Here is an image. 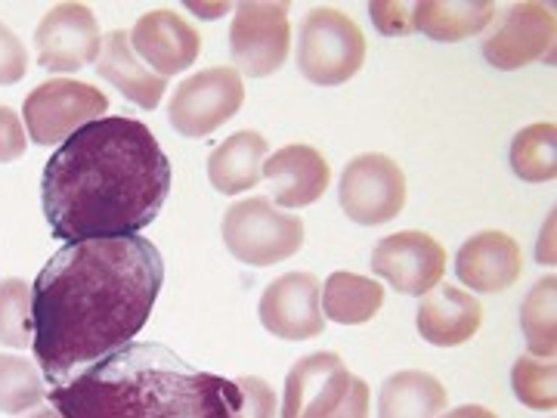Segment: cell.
I'll list each match as a JSON object with an SVG mask.
<instances>
[{
    "instance_id": "27",
    "label": "cell",
    "mask_w": 557,
    "mask_h": 418,
    "mask_svg": "<svg viewBox=\"0 0 557 418\" xmlns=\"http://www.w3.org/2000/svg\"><path fill=\"white\" fill-rule=\"evenodd\" d=\"M35 319H32V285L25 279H0V344L32 347Z\"/></svg>"
},
{
    "instance_id": "7",
    "label": "cell",
    "mask_w": 557,
    "mask_h": 418,
    "mask_svg": "<svg viewBox=\"0 0 557 418\" xmlns=\"http://www.w3.org/2000/svg\"><path fill=\"white\" fill-rule=\"evenodd\" d=\"M109 109L106 94L94 84L72 78H50L25 97L22 121L38 146H60L90 121H100Z\"/></svg>"
},
{
    "instance_id": "19",
    "label": "cell",
    "mask_w": 557,
    "mask_h": 418,
    "mask_svg": "<svg viewBox=\"0 0 557 418\" xmlns=\"http://www.w3.org/2000/svg\"><path fill=\"white\" fill-rule=\"evenodd\" d=\"M97 75L109 81L119 94H124V100H131L139 109H156L161 97L168 94V78L156 75L149 65L137 60V53L131 47V35L121 28L102 40Z\"/></svg>"
},
{
    "instance_id": "31",
    "label": "cell",
    "mask_w": 557,
    "mask_h": 418,
    "mask_svg": "<svg viewBox=\"0 0 557 418\" xmlns=\"http://www.w3.org/2000/svg\"><path fill=\"white\" fill-rule=\"evenodd\" d=\"M369 16L387 38L412 35V3H369Z\"/></svg>"
},
{
    "instance_id": "34",
    "label": "cell",
    "mask_w": 557,
    "mask_h": 418,
    "mask_svg": "<svg viewBox=\"0 0 557 418\" xmlns=\"http://www.w3.org/2000/svg\"><path fill=\"white\" fill-rule=\"evenodd\" d=\"M186 10L201 16V20H220V16H226L233 7H230V3H186Z\"/></svg>"
},
{
    "instance_id": "6",
    "label": "cell",
    "mask_w": 557,
    "mask_h": 418,
    "mask_svg": "<svg viewBox=\"0 0 557 418\" xmlns=\"http://www.w3.org/2000/svg\"><path fill=\"white\" fill-rule=\"evenodd\" d=\"M366 62V35L350 16L335 7L307 13L298 38V69L319 87H338L350 81Z\"/></svg>"
},
{
    "instance_id": "9",
    "label": "cell",
    "mask_w": 557,
    "mask_h": 418,
    "mask_svg": "<svg viewBox=\"0 0 557 418\" xmlns=\"http://www.w3.org/2000/svg\"><path fill=\"white\" fill-rule=\"evenodd\" d=\"M245 102V84L236 69H205L180 84L168 106V119L183 137H208L233 119Z\"/></svg>"
},
{
    "instance_id": "17",
    "label": "cell",
    "mask_w": 557,
    "mask_h": 418,
    "mask_svg": "<svg viewBox=\"0 0 557 418\" xmlns=\"http://www.w3.org/2000/svg\"><path fill=\"white\" fill-rule=\"evenodd\" d=\"M456 273L461 285H468L478 295H498L511 288L523 273L520 245L508 233L486 230L478 233L458 248Z\"/></svg>"
},
{
    "instance_id": "32",
    "label": "cell",
    "mask_w": 557,
    "mask_h": 418,
    "mask_svg": "<svg viewBox=\"0 0 557 418\" xmlns=\"http://www.w3.org/2000/svg\"><path fill=\"white\" fill-rule=\"evenodd\" d=\"M25 156V124L7 106H0V164Z\"/></svg>"
},
{
    "instance_id": "2",
    "label": "cell",
    "mask_w": 557,
    "mask_h": 418,
    "mask_svg": "<svg viewBox=\"0 0 557 418\" xmlns=\"http://www.w3.org/2000/svg\"><path fill=\"white\" fill-rule=\"evenodd\" d=\"M171 180V161L143 121H90L44 168V218L50 233L69 245L139 236L161 214Z\"/></svg>"
},
{
    "instance_id": "4",
    "label": "cell",
    "mask_w": 557,
    "mask_h": 418,
    "mask_svg": "<svg viewBox=\"0 0 557 418\" xmlns=\"http://www.w3.org/2000/svg\"><path fill=\"white\" fill-rule=\"evenodd\" d=\"M278 418H369V384L338 354H310L285 379Z\"/></svg>"
},
{
    "instance_id": "35",
    "label": "cell",
    "mask_w": 557,
    "mask_h": 418,
    "mask_svg": "<svg viewBox=\"0 0 557 418\" xmlns=\"http://www.w3.org/2000/svg\"><path fill=\"white\" fill-rule=\"evenodd\" d=\"M440 418H498L496 413H490L486 406H458V409H453V413H446V416Z\"/></svg>"
},
{
    "instance_id": "14",
    "label": "cell",
    "mask_w": 557,
    "mask_h": 418,
    "mask_svg": "<svg viewBox=\"0 0 557 418\" xmlns=\"http://www.w3.org/2000/svg\"><path fill=\"white\" fill-rule=\"evenodd\" d=\"M555 7L545 3H515L505 10L498 28L483 40V57L502 72H515L542 60L555 47Z\"/></svg>"
},
{
    "instance_id": "23",
    "label": "cell",
    "mask_w": 557,
    "mask_h": 418,
    "mask_svg": "<svg viewBox=\"0 0 557 418\" xmlns=\"http://www.w3.org/2000/svg\"><path fill=\"white\" fill-rule=\"evenodd\" d=\"M384 304L381 282L357 273H332L322 285V310L325 319L338 325H362L375 317Z\"/></svg>"
},
{
    "instance_id": "13",
    "label": "cell",
    "mask_w": 557,
    "mask_h": 418,
    "mask_svg": "<svg viewBox=\"0 0 557 418\" xmlns=\"http://www.w3.org/2000/svg\"><path fill=\"white\" fill-rule=\"evenodd\" d=\"M258 317L270 335L282 341H307L322 335V285L313 273H285L263 292Z\"/></svg>"
},
{
    "instance_id": "25",
    "label": "cell",
    "mask_w": 557,
    "mask_h": 418,
    "mask_svg": "<svg viewBox=\"0 0 557 418\" xmlns=\"http://www.w3.org/2000/svg\"><path fill=\"white\" fill-rule=\"evenodd\" d=\"M511 168L527 183H548L557 177V127L539 121L523 127L511 143Z\"/></svg>"
},
{
    "instance_id": "10",
    "label": "cell",
    "mask_w": 557,
    "mask_h": 418,
    "mask_svg": "<svg viewBox=\"0 0 557 418\" xmlns=\"http://www.w3.org/2000/svg\"><path fill=\"white\" fill-rule=\"evenodd\" d=\"M292 50L288 3H239L230 25V53L248 78L278 72Z\"/></svg>"
},
{
    "instance_id": "24",
    "label": "cell",
    "mask_w": 557,
    "mask_h": 418,
    "mask_svg": "<svg viewBox=\"0 0 557 418\" xmlns=\"http://www.w3.org/2000/svg\"><path fill=\"white\" fill-rule=\"evenodd\" d=\"M557 279L545 276L520 304V329L530 354L539 359H555L557 354Z\"/></svg>"
},
{
    "instance_id": "30",
    "label": "cell",
    "mask_w": 557,
    "mask_h": 418,
    "mask_svg": "<svg viewBox=\"0 0 557 418\" xmlns=\"http://www.w3.org/2000/svg\"><path fill=\"white\" fill-rule=\"evenodd\" d=\"M28 72V53H25V44L16 38L13 28H7L0 22V84H16L25 78Z\"/></svg>"
},
{
    "instance_id": "26",
    "label": "cell",
    "mask_w": 557,
    "mask_h": 418,
    "mask_svg": "<svg viewBox=\"0 0 557 418\" xmlns=\"http://www.w3.org/2000/svg\"><path fill=\"white\" fill-rule=\"evenodd\" d=\"M44 397L47 391L38 366L13 354H0V413L22 416L25 409H35Z\"/></svg>"
},
{
    "instance_id": "28",
    "label": "cell",
    "mask_w": 557,
    "mask_h": 418,
    "mask_svg": "<svg viewBox=\"0 0 557 418\" xmlns=\"http://www.w3.org/2000/svg\"><path fill=\"white\" fill-rule=\"evenodd\" d=\"M511 388L523 406L552 413L557 406V366L552 359L520 357L511 369Z\"/></svg>"
},
{
    "instance_id": "18",
    "label": "cell",
    "mask_w": 557,
    "mask_h": 418,
    "mask_svg": "<svg viewBox=\"0 0 557 418\" xmlns=\"http://www.w3.org/2000/svg\"><path fill=\"white\" fill-rule=\"evenodd\" d=\"M418 335L434 347H458L478 335L483 325V307L474 295L456 285L431 288L416 314Z\"/></svg>"
},
{
    "instance_id": "1",
    "label": "cell",
    "mask_w": 557,
    "mask_h": 418,
    "mask_svg": "<svg viewBox=\"0 0 557 418\" xmlns=\"http://www.w3.org/2000/svg\"><path fill=\"white\" fill-rule=\"evenodd\" d=\"M164 285V258L146 236L65 245L32 285V354L62 388L137 339Z\"/></svg>"
},
{
    "instance_id": "20",
    "label": "cell",
    "mask_w": 557,
    "mask_h": 418,
    "mask_svg": "<svg viewBox=\"0 0 557 418\" xmlns=\"http://www.w3.org/2000/svg\"><path fill=\"white\" fill-rule=\"evenodd\" d=\"M270 156L267 139L258 131H239L223 139L208 159L211 186L223 196H239L245 189H255L263 180V161Z\"/></svg>"
},
{
    "instance_id": "22",
    "label": "cell",
    "mask_w": 557,
    "mask_h": 418,
    "mask_svg": "<svg viewBox=\"0 0 557 418\" xmlns=\"http://www.w3.org/2000/svg\"><path fill=\"white\" fill-rule=\"evenodd\" d=\"M446 397V388L431 372L406 369L381 384L379 418H440Z\"/></svg>"
},
{
    "instance_id": "11",
    "label": "cell",
    "mask_w": 557,
    "mask_h": 418,
    "mask_svg": "<svg viewBox=\"0 0 557 418\" xmlns=\"http://www.w3.org/2000/svg\"><path fill=\"white\" fill-rule=\"evenodd\" d=\"M35 50L47 72H81L100 60V22L87 3H57L35 28Z\"/></svg>"
},
{
    "instance_id": "21",
    "label": "cell",
    "mask_w": 557,
    "mask_h": 418,
    "mask_svg": "<svg viewBox=\"0 0 557 418\" xmlns=\"http://www.w3.org/2000/svg\"><path fill=\"white\" fill-rule=\"evenodd\" d=\"M496 16L490 0H418L412 3V32H421L431 40L456 44V40L480 35Z\"/></svg>"
},
{
    "instance_id": "3",
    "label": "cell",
    "mask_w": 557,
    "mask_h": 418,
    "mask_svg": "<svg viewBox=\"0 0 557 418\" xmlns=\"http://www.w3.org/2000/svg\"><path fill=\"white\" fill-rule=\"evenodd\" d=\"M236 399V381L199 372L156 341H131L50 391L62 418H233Z\"/></svg>"
},
{
    "instance_id": "29",
    "label": "cell",
    "mask_w": 557,
    "mask_h": 418,
    "mask_svg": "<svg viewBox=\"0 0 557 418\" xmlns=\"http://www.w3.org/2000/svg\"><path fill=\"white\" fill-rule=\"evenodd\" d=\"M236 388H239V399L233 418H278L276 391L267 381L258 376H242L236 379Z\"/></svg>"
},
{
    "instance_id": "8",
    "label": "cell",
    "mask_w": 557,
    "mask_h": 418,
    "mask_svg": "<svg viewBox=\"0 0 557 418\" xmlns=\"http://www.w3.org/2000/svg\"><path fill=\"white\" fill-rule=\"evenodd\" d=\"M341 211L359 226H381L406 205V174L397 161L366 152L344 168L338 183Z\"/></svg>"
},
{
    "instance_id": "15",
    "label": "cell",
    "mask_w": 557,
    "mask_h": 418,
    "mask_svg": "<svg viewBox=\"0 0 557 418\" xmlns=\"http://www.w3.org/2000/svg\"><path fill=\"white\" fill-rule=\"evenodd\" d=\"M131 35V47L156 75L168 78L186 72L193 62L199 60L201 38L193 28V22H186L174 10H152L127 32Z\"/></svg>"
},
{
    "instance_id": "36",
    "label": "cell",
    "mask_w": 557,
    "mask_h": 418,
    "mask_svg": "<svg viewBox=\"0 0 557 418\" xmlns=\"http://www.w3.org/2000/svg\"><path fill=\"white\" fill-rule=\"evenodd\" d=\"M28 418H62L57 409H38L35 416H28Z\"/></svg>"
},
{
    "instance_id": "16",
    "label": "cell",
    "mask_w": 557,
    "mask_h": 418,
    "mask_svg": "<svg viewBox=\"0 0 557 418\" xmlns=\"http://www.w3.org/2000/svg\"><path fill=\"white\" fill-rule=\"evenodd\" d=\"M263 180H270L273 205L292 211V208H307L322 199L332 183V171L319 149L307 143H292L273 156H267Z\"/></svg>"
},
{
    "instance_id": "33",
    "label": "cell",
    "mask_w": 557,
    "mask_h": 418,
    "mask_svg": "<svg viewBox=\"0 0 557 418\" xmlns=\"http://www.w3.org/2000/svg\"><path fill=\"white\" fill-rule=\"evenodd\" d=\"M552 233H555V211L548 214V223H545V230H542V236H539V263H555V236H552Z\"/></svg>"
},
{
    "instance_id": "5",
    "label": "cell",
    "mask_w": 557,
    "mask_h": 418,
    "mask_svg": "<svg viewBox=\"0 0 557 418\" xmlns=\"http://www.w3.org/2000/svg\"><path fill=\"white\" fill-rule=\"evenodd\" d=\"M223 245L248 267H273L295 258L304 245V220L278 211L263 196L236 201L223 218Z\"/></svg>"
},
{
    "instance_id": "12",
    "label": "cell",
    "mask_w": 557,
    "mask_h": 418,
    "mask_svg": "<svg viewBox=\"0 0 557 418\" xmlns=\"http://www.w3.org/2000/svg\"><path fill=\"white\" fill-rule=\"evenodd\" d=\"M372 273L387 279L399 295H428L446 273V251L434 236L406 230L381 239L372 251Z\"/></svg>"
}]
</instances>
